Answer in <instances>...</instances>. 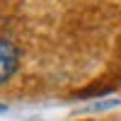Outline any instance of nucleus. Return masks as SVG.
I'll return each instance as SVG.
<instances>
[{
    "label": "nucleus",
    "mask_w": 121,
    "mask_h": 121,
    "mask_svg": "<svg viewBox=\"0 0 121 121\" xmlns=\"http://www.w3.org/2000/svg\"><path fill=\"white\" fill-rule=\"evenodd\" d=\"M19 63H22V51L17 48V44H12L10 39H0V85H5L19 70Z\"/></svg>",
    "instance_id": "nucleus-1"
},
{
    "label": "nucleus",
    "mask_w": 121,
    "mask_h": 121,
    "mask_svg": "<svg viewBox=\"0 0 121 121\" xmlns=\"http://www.w3.org/2000/svg\"><path fill=\"white\" fill-rule=\"evenodd\" d=\"M7 112V104H3V102H0V114H5Z\"/></svg>",
    "instance_id": "nucleus-2"
}]
</instances>
